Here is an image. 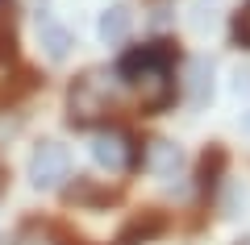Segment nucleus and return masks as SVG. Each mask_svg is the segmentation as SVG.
Wrapping results in <instances>:
<instances>
[{
  "label": "nucleus",
  "mask_w": 250,
  "mask_h": 245,
  "mask_svg": "<svg viewBox=\"0 0 250 245\" xmlns=\"http://www.w3.org/2000/svg\"><path fill=\"white\" fill-rule=\"evenodd\" d=\"M67 113H71V125H96L100 116H108V83L100 71H88L83 79H75L71 92H67Z\"/></svg>",
  "instance_id": "f257e3e1"
},
{
  "label": "nucleus",
  "mask_w": 250,
  "mask_h": 245,
  "mask_svg": "<svg viewBox=\"0 0 250 245\" xmlns=\"http://www.w3.org/2000/svg\"><path fill=\"white\" fill-rule=\"evenodd\" d=\"M175 67V46L167 42H146V46H134V50H125L117 58V75L125 83H142L150 75H167Z\"/></svg>",
  "instance_id": "f03ea898"
},
{
  "label": "nucleus",
  "mask_w": 250,
  "mask_h": 245,
  "mask_svg": "<svg viewBox=\"0 0 250 245\" xmlns=\"http://www.w3.org/2000/svg\"><path fill=\"white\" fill-rule=\"evenodd\" d=\"M62 179H71V154L62 141H38L29 154V183L38 191H54L62 187Z\"/></svg>",
  "instance_id": "7ed1b4c3"
},
{
  "label": "nucleus",
  "mask_w": 250,
  "mask_h": 245,
  "mask_svg": "<svg viewBox=\"0 0 250 245\" xmlns=\"http://www.w3.org/2000/svg\"><path fill=\"white\" fill-rule=\"evenodd\" d=\"M92 158H96V167H104V170H125L134 162V141L121 129H104L92 141Z\"/></svg>",
  "instance_id": "20e7f679"
},
{
  "label": "nucleus",
  "mask_w": 250,
  "mask_h": 245,
  "mask_svg": "<svg viewBox=\"0 0 250 245\" xmlns=\"http://www.w3.org/2000/svg\"><path fill=\"white\" fill-rule=\"evenodd\" d=\"M179 162H184V150H179L175 141H163V137L146 141L142 170H150L154 179H167V175H175V170H179Z\"/></svg>",
  "instance_id": "39448f33"
},
{
  "label": "nucleus",
  "mask_w": 250,
  "mask_h": 245,
  "mask_svg": "<svg viewBox=\"0 0 250 245\" xmlns=\"http://www.w3.org/2000/svg\"><path fill=\"white\" fill-rule=\"evenodd\" d=\"M100 42L104 46H121L125 38H129V29H134V13H129V4H113V9L100 13Z\"/></svg>",
  "instance_id": "423d86ee"
},
{
  "label": "nucleus",
  "mask_w": 250,
  "mask_h": 245,
  "mask_svg": "<svg viewBox=\"0 0 250 245\" xmlns=\"http://www.w3.org/2000/svg\"><path fill=\"white\" fill-rule=\"evenodd\" d=\"M38 38H42V46H46V54H50L54 62H62L67 54H71V46H75V38H71V29L67 25H59L54 17H38Z\"/></svg>",
  "instance_id": "0eeeda50"
},
{
  "label": "nucleus",
  "mask_w": 250,
  "mask_h": 245,
  "mask_svg": "<svg viewBox=\"0 0 250 245\" xmlns=\"http://www.w3.org/2000/svg\"><path fill=\"white\" fill-rule=\"evenodd\" d=\"M221 170H225V150H217V146H213L205 158H200V187H205V191H213V187L221 183V179H217Z\"/></svg>",
  "instance_id": "6e6552de"
},
{
  "label": "nucleus",
  "mask_w": 250,
  "mask_h": 245,
  "mask_svg": "<svg viewBox=\"0 0 250 245\" xmlns=\"http://www.w3.org/2000/svg\"><path fill=\"white\" fill-rule=\"evenodd\" d=\"M192 104H205L208 96H213V71L205 67V62H192Z\"/></svg>",
  "instance_id": "1a4fd4ad"
},
{
  "label": "nucleus",
  "mask_w": 250,
  "mask_h": 245,
  "mask_svg": "<svg viewBox=\"0 0 250 245\" xmlns=\"http://www.w3.org/2000/svg\"><path fill=\"white\" fill-rule=\"evenodd\" d=\"M233 46H242V50H250V0L242 4L238 13H233Z\"/></svg>",
  "instance_id": "9d476101"
},
{
  "label": "nucleus",
  "mask_w": 250,
  "mask_h": 245,
  "mask_svg": "<svg viewBox=\"0 0 250 245\" xmlns=\"http://www.w3.org/2000/svg\"><path fill=\"white\" fill-rule=\"evenodd\" d=\"M242 129H246V133H250V113H246V116H242Z\"/></svg>",
  "instance_id": "9b49d317"
}]
</instances>
